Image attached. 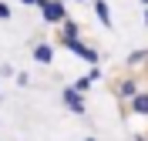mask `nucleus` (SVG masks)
Returning <instances> with one entry per match:
<instances>
[{"mask_svg": "<svg viewBox=\"0 0 148 141\" xmlns=\"http://www.w3.org/2000/svg\"><path fill=\"white\" fill-rule=\"evenodd\" d=\"M61 44H64V47H71V50H74L77 57H84V61H91V64L98 61V50H91V47H84V44H81L77 37H61Z\"/></svg>", "mask_w": 148, "mask_h": 141, "instance_id": "nucleus-1", "label": "nucleus"}, {"mask_svg": "<svg viewBox=\"0 0 148 141\" xmlns=\"http://www.w3.org/2000/svg\"><path fill=\"white\" fill-rule=\"evenodd\" d=\"M61 97H64V104L71 108L74 114H84V97H81V91H74V87H64V94H61Z\"/></svg>", "mask_w": 148, "mask_h": 141, "instance_id": "nucleus-2", "label": "nucleus"}, {"mask_svg": "<svg viewBox=\"0 0 148 141\" xmlns=\"http://www.w3.org/2000/svg\"><path fill=\"white\" fill-rule=\"evenodd\" d=\"M40 10H44V17L51 20V24L64 20V7H61V0H54V3H51V0H44V3H40Z\"/></svg>", "mask_w": 148, "mask_h": 141, "instance_id": "nucleus-3", "label": "nucleus"}, {"mask_svg": "<svg viewBox=\"0 0 148 141\" xmlns=\"http://www.w3.org/2000/svg\"><path fill=\"white\" fill-rule=\"evenodd\" d=\"M131 111L135 114H148V94H135L131 97Z\"/></svg>", "mask_w": 148, "mask_h": 141, "instance_id": "nucleus-4", "label": "nucleus"}, {"mask_svg": "<svg viewBox=\"0 0 148 141\" xmlns=\"http://www.w3.org/2000/svg\"><path fill=\"white\" fill-rule=\"evenodd\" d=\"M34 57H37V61H40V64H47V61L54 57V50H51V47H47V44H40V47H34Z\"/></svg>", "mask_w": 148, "mask_h": 141, "instance_id": "nucleus-5", "label": "nucleus"}, {"mask_svg": "<svg viewBox=\"0 0 148 141\" xmlns=\"http://www.w3.org/2000/svg\"><path fill=\"white\" fill-rule=\"evenodd\" d=\"M94 10H98V17H101V24H104V27H111V14H108V3H104V0H98V3H94Z\"/></svg>", "mask_w": 148, "mask_h": 141, "instance_id": "nucleus-6", "label": "nucleus"}, {"mask_svg": "<svg viewBox=\"0 0 148 141\" xmlns=\"http://www.w3.org/2000/svg\"><path fill=\"white\" fill-rule=\"evenodd\" d=\"M88 87H91V81H88V77H81V81L74 84V91H81V94H84V91H88Z\"/></svg>", "mask_w": 148, "mask_h": 141, "instance_id": "nucleus-7", "label": "nucleus"}, {"mask_svg": "<svg viewBox=\"0 0 148 141\" xmlns=\"http://www.w3.org/2000/svg\"><path fill=\"white\" fill-rule=\"evenodd\" d=\"M0 17H10V7H7V3H0Z\"/></svg>", "mask_w": 148, "mask_h": 141, "instance_id": "nucleus-8", "label": "nucleus"}, {"mask_svg": "<svg viewBox=\"0 0 148 141\" xmlns=\"http://www.w3.org/2000/svg\"><path fill=\"white\" fill-rule=\"evenodd\" d=\"M24 3H37V7H40V3H44V0H24Z\"/></svg>", "mask_w": 148, "mask_h": 141, "instance_id": "nucleus-9", "label": "nucleus"}, {"mask_svg": "<svg viewBox=\"0 0 148 141\" xmlns=\"http://www.w3.org/2000/svg\"><path fill=\"white\" fill-rule=\"evenodd\" d=\"M84 141H94V138H84Z\"/></svg>", "mask_w": 148, "mask_h": 141, "instance_id": "nucleus-10", "label": "nucleus"}, {"mask_svg": "<svg viewBox=\"0 0 148 141\" xmlns=\"http://www.w3.org/2000/svg\"><path fill=\"white\" fill-rule=\"evenodd\" d=\"M138 141H148V138H138Z\"/></svg>", "mask_w": 148, "mask_h": 141, "instance_id": "nucleus-11", "label": "nucleus"}, {"mask_svg": "<svg viewBox=\"0 0 148 141\" xmlns=\"http://www.w3.org/2000/svg\"><path fill=\"white\" fill-rule=\"evenodd\" d=\"M141 3H148V0H141Z\"/></svg>", "mask_w": 148, "mask_h": 141, "instance_id": "nucleus-12", "label": "nucleus"}]
</instances>
